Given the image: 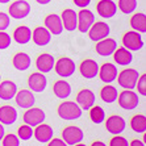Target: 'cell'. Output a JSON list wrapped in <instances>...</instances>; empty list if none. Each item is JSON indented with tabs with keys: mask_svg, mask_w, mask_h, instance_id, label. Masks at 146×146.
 Listing matches in <instances>:
<instances>
[{
	"mask_svg": "<svg viewBox=\"0 0 146 146\" xmlns=\"http://www.w3.org/2000/svg\"><path fill=\"white\" fill-rule=\"evenodd\" d=\"M57 113L62 120H68V121H71V120L80 119L83 111H82V108L75 102L65 100V102H62L61 104L58 106Z\"/></svg>",
	"mask_w": 146,
	"mask_h": 146,
	"instance_id": "cell-1",
	"label": "cell"
},
{
	"mask_svg": "<svg viewBox=\"0 0 146 146\" xmlns=\"http://www.w3.org/2000/svg\"><path fill=\"white\" fill-rule=\"evenodd\" d=\"M139 72L136 68L128 67L117 72V78L116 80L119 82V86L122 87L124 90H134L136 88V83L138 80Z\"/></svg>",
	"mask_w": 146,
	"mask_h": 146,
	"instance_id": "cell-2",
	"label": "cell"
},
{
	"mask_svg": "<svg viewBox=\"0 0 146 146\" xmlns=\"http://www.w3.org/2000/svg\"><path fill=\"white\" fill-rule=\"evenodd\" d=\"M119 102L120 108L126 109V111H132L136 109L139 104V98L138 94L134 92L133 90H124L117 95V100Z\"/></svg>",
	"mask_w": 146,
	"mask_h": 146,
	"instance_id": "cell-3",
	"label": "cell"
},
{
	"mask_svg": "<svg viewBox=\"0 0 146 146\" xmlns=\"http://www.w3.org/2000/svg\"><path fill=\"white\" fill-rule=\"evenodd\" d=\"M54 68L58 76H61V78H70L76 71V65H75V62L72 61L71 58L61 57L54 62Z\"/></svg>",
	"mask_w": 146,
	"mask_h": 146,
	"instance_id": "cell-4",
	"label": "cell"
},
{
	"mask_svg": "<svg viewBox=\"0 0 146 146\" xmlns=\"http://www.w3.org/2000/svg\"><path fill=\"white\" fill-rule=\"evenodd\" d=\"M31 4L25 1V0H16L13 3H11L9 8H8V13L9 17L15 19V20H23L25 17L29 16L31 13Z\"/></svg>",
	"mask_w": 146,
	"mask_h": 146,
	"instance_id": "cell-5",
	"label": "cell"
},
{
	"mask_svg": "<svg viewBox=\"0 0 146 146\" xmlns=\"http://www.w3.org/2000/svg\"><path fill=\"white\" fill-rule=\"evenodd\" d=\"M122 45L130 51H138L143 48V40L136 31H129L122 36Z\"/></svg>",
	"mask_w": 146,
	"mask_h": 146,
	"instance_id": "cell-6",
	"label": "cell"
},
{
	"mask_svg": "<svg viewBox=\"0 0 146 146\" xmlns=\"http://www.w3.org/2000/svg\"><path fill=\"white\" fill-rule=\"evenodd\" d=\"M46 119V115H45V111L42 108H36V107H31V108H27V111L23 115V121L24 124L31 125L32 128L37 126L41 122H45Z\"/></svg>",
	"mask_w": 146,
	"mask_h": 146,
	"instance_id": "cell-7",
	"label": "cell"
},
{
	"mask_svg": "<svg viewBox=\"0 0 146 146\" xmlns=\"http://www.w3.org/2000/svg\"><path fill=\"white\" fill-rule=\"evenodd\" d=\"M62 139L67 143L68 146H72L75 143H79L84 139V133L79 126L70 125L66 126L65 129L62 130Z\"/></svg>",
	"mask_w": 146,
	"mask_h": 146,
	"instance_id": "cell-8",
	"label": "cell"
},
{
	"mask_svg": "<svg viewBox=\"0 0 146 146\" xmlns=\"http://www.w3.org/2000/svg\"><path fill=\"white\" fill-rule=\"evenodd\" d=\"M28 87L32 92L34 94H41L44 92L48 87V79L45 76V74L37 71V72H32L28 76Z\"/></svg>",
	"mask_w": 146,
	"mask_h": 146,
	"instance_id": "cell-9",
	"label": "cell"
},
{
	"mask_svg": "<svg viewBox=\"0 0 146 146\" xmlns=\"http://www.w3.org/2000/svg\"><path fill=\"white\" fill-rule=\"evenodd\" d=\"M87 33H88L90 40L94 41V42H98L103 38L108 37L109 33H111V28L104 21H98V23H94L91 25V28L88 29Z\"/></svg>",
	"mask_w": 146,
	"mask_h": 146,
	"instance_id": "cell-10",
	"label": "cell"
},
{
	"mask_svg": "<svg viewBox=\"0 0 146 146\" xmlns=\"http://www.w3.org/2000/svg\"><path fill=\"white\" fill-rule=\"evenodd\" d=\"M96 102V95L94 94V91L88 88H83L76 94L75 98V103L82 108V111H88Z\"/></svg>",
	"mask_w": 146,
	"mask_h": 146,
	"instance_id": "cell-11",
	"label": "cell"
},
{
	"mask_svg": "<svg viewBox=\"0 0 146 146\" xmlns=\"http://www.w3.org/2000/svg\"><path fill=\"white\" fill-rule=\"evenodd\" d=\"M94 23H95V15L92 13L90 9L82 8L78 12V25H76V29L80 33H87Z\"/></svg>",
	"mask_w": 146,
	"mask_h": 146,
	"instance_id": "cell-12",
	"label": "cell"
},
{
	"mask_svg": "<svg viewBox=\"0 0 146 146\" xmlns=\"http://www.w3.org/2000/svg\"><path fill=\"white\" fill-rule=\"evenodd\" d=\"M106 121V129L108 130V133L116 136V134H121L126 128V122L119 115H112L109 116L108 119L104 120Z\"/></svg>",
	"mask_w": 146,
	"mask_h": 146,
	"instance_id": "cell-13",
	"label": "cell"
},
{
	"mask_svg": "<svg viewBox=\"0 0 146 146\" xmlns=\"http://www.w3.org/2000/svg\"><path fill=\"white\" fill-rule=\"evenodd\" d=\"M117 72H119L117 67H116L113 63L107 62V63H103L102 66H99L98 75H99V78H100V80H102L103 83L111 84V83L115 82L116 78H117Z\"/></svg>",
	"mask_w": 146,
	"mask_h": 146,
	"instance_id": "cell-14",
	"label": "cell"
},
{
	"mask_svg": "<svg viewBox=\"0 0 146 146\" xmlns=\"http://www.w3.org/2000/svg\"><path fill=\"white\" fill-rule=\"evenodd\" d=\"M79 72L84 79H94L98 76L99 72V65L95 59L87 58L83 59L79 65Z\"/></svg>",
	"mask_w": 146,
	"mask_h": 146,
	"instance_id": "cell-15",
	"label": "cell"
},
{
	"mask_svg": "<svg viewBox=\"0 0 146 146\" xmlns=\"http://www.w3.org/2000/svg\"><path fill=\"white\" fill-rule=\"evenodd\" d=\"M15 102L16 106L20 107L23 109L31 108L34 106L36 103V98H34V92H32L31 90H17L16 95H15Z\"/></svg>",
	"mask_w": 146,
	"mask_h": 146,
	"instance_id": "cell-16",
	"label": "cell"
},
{
	"mask_svg": "<svg viewBox=\"0 0 146 146\" xmlns=\"http://www.w3.org/2000/svg\"><path fill=\"white\" fill-rule=\"evenodd\" d=\"M33 136L38 142L48 143L49 141L54 137V130H53V128H51L50 125L45 124V122H41V124H38L37 126H34Z\"/></svg>",
	"mask_w": 146,
	"mask_h": 146,
	"instance_id": "cell-17",
	"label": "cell"
},
{
	"mask_svg": "<svg viewBox=\"0 0 146 146\" xmlns=\"http://www.w3.org/2000/svg\"><path fill=\"white\" fill-rule=\"evenodd\" d=\"M96 11L103 19H111L117 13V4L113 0H100L96 4Z\"/></svg>",
	"mask_w": 146,
	"mask_h": 146,
	"instance_id": "cell-18",
	"label": "cell"
},
{
	"mask_svg": "<svg viewBox=\"0 0 146 146\" xmlns=\"http://www.w3.org/2000/svg\"><path fill=\"white\" fill-rule=\"evenodd\" d=\"M116 48H117L116 40L106 37V38H103V40L96 42L95 50H96V53H98L99 55H102V57H109V55L113 54V51L116 50Z\"/></svg>",
	"mask_w": 146,
	"mask_h": 146,
	"instance_id": "cell-19",
	"label": "cell"
},
{
	"mask_svg": "<svg viewBox=\"0 0 146 146\" xmlns=\"http://www.w3.org/2000/svg\"><path fill=\"white\" fill-rule=\"evenodd\" d=\"M44 24H45V28L51 34H54V36H59V34H62V32L65 31L63 29V24H62V20H61V16H58L55 13H50L45 17Z\"/></svg>",
	"mask_w": 146,
	"mask_h": 146,
	"instance_id": "cell-20",
	"label": "cell"
},
{
	"mask_svg": "<svg viewBox=\"0 0 146 146\" xmlns=\"http://www.w3.org/2000/svg\"><path fill=\"white\" fill-rule=\"evenodd\" d=\"M54 62L55 58L51 54H48V53H42L37 57L36 59V67L40 72L42 74H48V72L53 71L54 70Z\"/></svg>",
	"mask_w": 146,
	"mask_h": 146,
	"instance_id": "cell-21",
	"label": "cell"
},
{
	"mask_svg": "<svg viewBox=\"0 0 146 146\" xmlns=\"http://www.w3.org/2000/svg\"><path fill=\"white\" fill-rule=\"evenodd\" d=\"M61 20L63 24V29H66L67 32H74L78 25V13L71 8H66L61 15Z\"/></svg>",
	"mask_w": 146,
	"mask_h": 146,
	"instance_id": "cell-22",
	"label": "cell"
},
{
	"mask_svg": "<svg viewBox=\"0 0 146 146\" xmlns=\"http://www.w3.org/2000/svg\"><path fill=\"white\" fill-rule=\"evenodd\" d=\"M53 34L45 27H37L34 31H32V41L37 46H46L50 44Z\"/></svg>",
	"mask_w": 146,
	"mask_h": 146,
	"instance_id": "cell-23",
	"label": "cell"
},
{
	"mask_svg": "<svg viewBox=\"0 0 146 146\" xmlns=\"http://www.w3.org/2000/svg\"><path fill=\"white\" fill-rule=\"evenodd\" d=\"M113 61L116 65L119 66H129L133 61V54L132 51L128 50L126 48L121 46V48H116V50L113 51Z\"/></svg>",
	"mask_w": 146,
	"mask_h": 146,
	"instance_id": "cell-24",
	"label": "cell"
},
{
	"mask_svg": "<svg viewBox=\"0 0 146 146\" xmlns=\"http://www.w3.org/2000/svg\"><path fill=\"white\" fill-rule=\"evenodd\" d=\"M71 86L66 80L65 78L59 79V80L54 82V84H53V92H54V95L57 96L58 99H67L68 96L71 95Z\"/></svg>",
	"mask_w": 146,
	"mask_h": 146,
	"instance_id": "cell-25",
	"label": "cell"
},
{
	"mask_svg": "<svg viewBox=\"0 0 146 146\" xmlns=\"http://www.w3.org/2000/svg\"><path fill=\"white\" fill-rule=\"evenodd\" d=\"M17 109L12 106H1L0 107V122L3 125H12L17 120Z\"/></svg>",
	"mask_w": 146,
	"mask_h": 146,
	"instance_id": "cell-26",
	"label": "cell"
},
{
	"mask_svg": "<svg viewBox=\"0 0 146 146\" xmlns=\"http://www.w3.org/2000/svg\"><path fill=\"white\" fill-rule=\"evenodd\" d=\"M13 41L19 45H27L32 41V29L25 25H20L13 31Z\"/></svg>",
	"mask_w": 146,
	"mask_h": 146,
	"instance_id": "cell-27",
	"label": "cell"
},
{
	"mask_svg": "<svg viewBox=\"0 0 146 146\" xmlns=\"http://www.w3.org/2000/svg\"><path fill=\"white\" fill-rule=\"evenodd\" d=\"M12 65H13V67L16 68L17 71H25V70H28L31 67L32 58L27 53H24V51H19L12 58Z\"/></svg>",
	"mask_w": 146,
	"mask_h": 146,
	"instance_id": "cell-28",
	"label": "cell"
},
{
	"mask_svg": "<svg viewBox=\"0 0 146 146\" xmlns=\"http://www.w3.org/2000/svg\"><path fill=\"white\" fill-rule=\"evenodd\" d=\"M17 84L12 80L0 82V99L1 100H11L13 99L17 92Z\"/></svg>",
	"mask_w": 146,
	"mask_h": 146,
	"instance_id": "cell-29",
	"label": "cell"
},
{
	"mask_svg": "<svg viewBox=\"0 0 146 146\" xmlns=\"http://www.w3.org/2000/svg\"><path fill=\"white\" fill-rule=\"evenodd\" d=\"M130 27L133 31L138 32V33H146V15L139 12L134 13L130 17Z\"/></svg>",
	"mask_w": 146,
	"mask_h": 146,
	"instance_id": "cell-30",
	"label": "cell"
},
{
	"mask_svg": "<svg viewBox=\"0 0 146 146\" xmlns=\"http://www.w3.org/2000/svg\"><path fill=\"white\" fill-rule=\"evenodd\" d=\"M117 95H119L117 88L111 84H106L100 90V99H102L104 103H107V104L115 103L116 100H117Z\"/></svg>",
	"mask_w": 146,
	"mask_h": 146,
	"instance_id": "cell-31",
	"label": "cell"
},
{
	"mask_svg": "<svg viewBox=\"0 0 146 146\" xmlns=\"http://www.w3.org/2000/svg\"><path fill=\"white\" fill-rule=\"evenodd\" d=\"M130 128L134 133H145L146 132V116L145 115H134L130 119Z\"/></svg>",
	"mask_w": 146,
	"mask_h": 146,
	"instance_id": "cell-32",
	"label": "cell"
},
{
	"mask_svg": "<svg viewBox=\"0 0 146 146\" xmlns=\"http://www.w3.org/2000/svg\"><path fill=\"white\" fill-rule=\"evenodd\" d=\"M90 111V119L94 124H102L106 120V112L100 106H94L88 109Z\"/></svg>",
	"mask_w": 146,
	"mask_h": 146,
	"instance_id": "cell-33",
	"label": "cell"
},
{
	"mask_svg": "<svg viewBox=\"0 0 146 146\" xmlns=\"http://www.w3.org/2000/svg\"><path fill=\"white\" fill-rule=\"evenodd\" d=\"M117 8L125 15L133 13L137 8V0H119Z\"/></svg>",
	"mask_w": 146,
	"mask_h": 146,
	"instance_id": "cell-34",
	"label": "cell"
},
{
	"mask_svg": "<svg viewBox=\"0 0 146 146\" xmlns=\"http://www.w3.org/2000/svg\"><path fill=\"white\" fill-rule=\"evenodd\" d=\"M17 137L23 141H28L33 137V128L28 124H23V125L19 126L17 129Z\"/></svg>",
	"mask_w": 146,
	"mask_h": 146,
	"instance_id": "cell-35",
	"label": "cell"
},
{
	"mask_svg": "<svg viewBox=\"0 0 146 146\" xmlns=\"http://www.w3.org/2000/svg\"><path fill=\"white\" fill-rule=\"evenodd\" d=\"M20 141L21 139L17 137V134L9 133V134H4L1 143L3 146H20Z\"/></svg>",
	"mask_w": 146,
	"mask_h": 146,
	"instance_id": "cell-36",
	"label": "cell"
},
{
	"mask_svg": "<svg viewBox=\"0 0 146 146\" xmlns=\"http://www.w3.org/2000/svg\"><path fill=\"white\" fill-rule=\"evenodd\" d=\"M12 44V37L5 31H0V50H5Z\"/></svg>",
	"mask_w": 146,
	"mask_h": 146,
	"instance_id": "cell-37",
	"label": "cell"
},
{
	"mask_svg": "<svg viewBox=\"0 0 146 146\" xmlns=\"http://www.w3.org/2000/svg\"><path fill=\"white\" fill-rule=\"evenodd\" d=\"M136 90L141 96H146V74L138 76V80L136 83Z\"/></svg>",
	"mask_w": 146,
	"mask_h": 146,
	"instance_id": "cell-38",
	"label": "cell"
},
{
	"mask_svg": "<svg viewBox=\"0 0 146 146\" xmlns=\"http://www.w3.org/2000/svg\"><path fill=\"white\" fill-rule=\"evenodd\" d=\"M109 146H129V141L125 137H121L120 134H116L109 139Z\"/></svg>",
	"mask_w": 146,
	"mask_h": 146,
	"instance_id": "cell-39",
	"label": "cell"
},
{
	"mask_svg": "<svg viewBox=\"0 0 146 146\" xmlns=\"http://www.w3.org/2000/svg\"><path fill=\"white\" fill-rule=\"evenodd\" d=\"M9 24H11L9 15L4 13V12H0V31H5V29H8Z\"/></svg>",
	"mask_w": 146,
	"mask_h": 146,
	"instance_id": "cell-40",
	"label": "cell"
},
{
	"mask_svg": "<svg viewBox=\"0 0 146 146\" xmlns=\"http://www.w3.org/2000/svg\"><path fill=\"white\" fill-rule=\"evenodd\" d=\"M48 146H68V145L65 142V141H63V139L54 138V137H53V138H51L50 141L48 142Z\"/></svg>",
	"mask_w": 146,
	"mask_h": 146,
	"instance_id": "cell-41",
	"label": "cell"
},
{
	"mask_svg": "<svg viewBox=\"0 0 146 146\" xmlns=\"http://www.w3.org/2000/svg\"><path fill=\"white\" fill-rule=\"evenodd\" d=\"M72 3L75 5H78L79 8H86L91 4V0H72Z\"/></svg>",
	"mask_w": 146,
	"mask_h": 146,
	"instance_id": "cell-42",
	"label": "cell"
},
{
	"mask_svg": "<svg viewBox=\"0 0 146 146\" xmlns=\"http://www.w3.org/2000/svg\"><path fill=\"white\" fill-rule=\"evenodd\" d=\"M129 146H146V143L142 142L141 139H132L129 142Z\"/></svg>",
	"mask_w": 146,
	"mask_h": 146,
	"instance_id": "cell-43",
	"label": "cell"
},
{
	"mask_svg": "<svg viewBox=\"0 0 146 146\" xmlns=\"http://www.w3.org/2000/svg\"><path fill=\"white\" fill-rule=\"evenodd\" d=\"M91 146H108L106 142H103V141H94L91 143Z\"/></svg>",
	"mask_w": 146,
	"mask_h": 146,
	"instance_id": "cell-44",
	"label": "cell"
},
{
	"mask_svg": "<svg viewBox=\"0 0 146 146\" xmlns=\"http://www.w3.org/2000/svg\"><path fill=\"white\" fill-rule=\"evenodd\" d=\"M4 134H5V129H4V125L1 124V122H0V141L3 139Z\"/></svg>",
	"mask_w": 146,
	"mask_h": 146,
	"instance_id": "cell-45",
	"label": "cell"
},
{
	"mask_svg": "<svg viewBox=\"0 0 146 146\" xmlns=\"http://www.w3.org/2000/svg\"><path fill=\"white\" fill-rule=\"evenodd\" d=\"M38 4H41V5H46V4H49L51 1V0H36Z\"/></svg>",
	"mask_w": 146,
	"mask_h": 146,
	"instance_id": "cell-46",
	"label": "cell"
},
{
	"mask_svg": "<svg viewBox=\"0 0 146 146\" xmlns=\"http://www.w3.org/2000/svg\"><path fill=\"white\" fill-rule=\"evenodd\" d=\"M11 0H0V4H7V3H9Z\"/></svg>",
	"mask_w": 146,
	"mask_h": 146,
	"instance_id": "cell-47",
	"label": "cell"
},
{
	"mask_svg": "<svg viewBox=\"0 0 146 146\" xmlns=\"http://www.w3.org/2000/svg\"><path fill=\"white\" fill-rule=\"evenodd\" d=\"M72 146H87V145H84L83 142H79V143H75V145H72Z\"/></svg>",
	"mask_w": 146,
	"mask_h": 146,
	"instance_id": "cell-48",
	"label": "cell"
},
{
	"mask_svg": "<svg viewBox=\"0 0 146 146\" xmlns=\"http://www.w3.org/2000/svg\"><path fill=\"white\" fill-rule=\"evenodd\" d=\"M0 82H1V75H0Z\"/></svg>",
	"mask_w": 146,
	"mask_h": 146,
	"instance_id": "cell-49",
	"label": "cell"
}]
</instances>
